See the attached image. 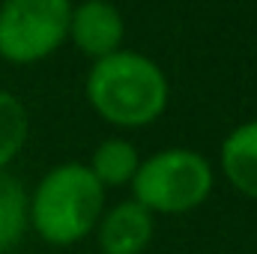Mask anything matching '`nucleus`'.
Here are the masks:
<instances>
[{"mask_svg": "<svg viewBox=\"0 0 257 254\" xmlns=\"http://www.w3.org/2000/svg\"><path fill=\"white\" fill-rule=\"evenodd\" d=\"M168 78L162 66L138 51L99 57L87 72V102L111 126L141 129L156 123L168 108Z\"/></svg>", "mask_w": 257, "mask_h": 254, "instance_id": "f257e3e1", "label": "nucleus"}, {"mask_svg": "<svg viewBox=\"0 0 257 254\" xmlns=\"http://www.w3.org/2000/svg\"><path fill=\"white\" fill-rule=\"evenodd\" d=\"M105 212V186L81 162L51 168L30 197V224L51 245H75L90 236Z\"/></svg>", "mask_w": 257, "mask_h": 254, "instance_id": "f03ea898", "label": "nucleus"}, {"mask_svg": "<svg viewBox=\"0 0 257 254\" xmlns=\"http://www.w3.org/2000/svg\"><path fill=\"white\" fill-rule=\"evenodd\" d=\"M128 186L135 191L132 200L153 215H183L203 206V200L212 194L215 174L200 153L171 147L144 159Z\"/></svg>", "mask_w": 257, "mask_h": 254, "instance_id": "7ed1b4c3", "label": "nucleus"}, {"mask_svg": "<svg viewBox=\"0 0 257 254\" xmlns=\"http://www.w3.org/2000/svg\"><path fill=\"white\" fill-rule=\"evenodd\" d=\"M72 0H3L0 57L30 66L51 57L69 39Z\"/></svg>", "mask_w": 257, "mask_h": 254, "instance_id": "20e7f679", "label": "nucleus"}, {"mask_svg": "<svg viewBox=\"0 0 257 254\" xmlns=\"http://www.w3.org/2000/svg\"><path fill=\"white\" fill-rule=\"evenodd\" d=\"M123 36H126V21H123V12L108 3V0H84L81 6H72V15H69V42L99 60V57H108L114 51H120L123 45Z\"/></svg>", "mask_w": 257, "mask_h": 254, "instance_id": "39448f33", "label": "nucleus"}, {"mask_svg": "<svg viewBox=\"0 0 257 254\" xmlns=\"http://www.w3.org/2000/svg\"><path fill=\"white\" fill-rule=\"evenodd\" d=\"M153 212L144 209L138 200H123L111 206L108 212H102L96 224L102 254H144L153 242Z\"/></svg>", "mask_w": 257, "mask_h": 254, "instance_id": "423d86ee", "label": "nucleus"}, {"mask_svg": "<svg viewBox=\"0 0 257 254\" xmlns=\"http://www.w3.org/2000/svg\"><path fill=\"white\" fill-rule=\"evenodd\" d=\"M221 171L239 194L257 200V120L236 126L224 138Z\"/></svg>", "mask_w": 257, "mask_h": 254, "instance_id": "0eeeda50", "label": "nucleus"}, {"mask_svg": "<svg viewBox=\"0 0 257 254\" xmlns=\"http://www.w3.org/2000/svg\"><path fill=\"white\" fill-rule=\"evenodd\" d=\"M30 227V194L18 177L0 171V254L12 251Z\"/></svg>", "mask_w": 257, "mask_h": 254, "instance_id": "6e6552de", "label": "nucleus"}, {"mask_svg": "<svg viewBox=\"0 0 257 254\" xmlns=\"http://www.w3.org/2000/svg\"><path fill=\"white\" fill-rule=\"evenodd\" d=\"M138 165H141V156L135 144H128L126 138H108L93 150V159L87 168L105 189H120L132 183Z\"/></svg>", "mask_w": 257, "mask_h": 254, "instance_id": "1a4fd4ad", "label": "nucleus"}, {"mask_svg": "<svg viewBox=\"0 0 257 254\" xmlns=\"http://www.w3.org/2000/svg\"><path fill=\"white\" fill-rule=\"evenodd\" d=\"M30 135V114L24 102L6 90H0V171L24 150Z\"/></svg>", "mask_w": 257, "mask_h": 254, "instance_id": "9d476101", "label": "nucleus"}]
</instances>
